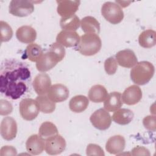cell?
<instances>
[{
	"label": "cell",
	"mask_w": 156,
	"mask_h": 156,
	"mask_svg": "<svg viewBox=\"0 0 156 156\" xmlns=\"http://www.w3.org/2000/svg\"><path fill=\"white\" fill-rule=\"evenodd\" d=\"M118 65L117 61L114 57H110L107 58L104 62V69L106 73L108 75L114 74L117 71Z\"/></svg>",
	"instance_id": "1f68e13d"
},
{
	"label": "cell",
	"mask_w": 156,
	"mask_h": 156,
	"mask_svg": "<svg viewBox=\"0 0 156 156\" xmlns=\"http://www.w3.org/2000/svg\"><path fill=\"white\" fill-rule=\"evenodd\" d=\"M86 154L88 156L90 155H98L104 156L105 153L101 147L96 144L90 143L88 144L86 149Z\"/></svg>",
	"instance_id": "d6a6232c"
},
{
	"label": "cell",
	"mask_w": 156,
	"mask_h": 156,
	"mask_svg": "<svg viewBox=\"0 0 156 156\" xmlns=\"http://www.w3.org/2000/svg\"><path fill=\"white\" fill-rule=\"evenodd\" d=\"M66 146L65 138L57 133L45 140L44 149L48 154L55 155L62 153L65 151Z\"/></svg>",
	"instance_id": "ba28073f"
},
{
	"label": "cell",
	"mask_w": 156,
	"mask_h": 156,
	"mask_svg": "<svg viewBox=\"0 0 156 156\" xmlns=\"http://www.w3.org/2000/svg\"><path fill=\"white\" fill-rule=\"evenodd\" d=\"M108 92L105 87L102 85H94L88 91V99L93 102L99 103L104 101L107 97Z\"/></svg>",
	"instance_id": "44dd1931"
},
{
	"label": "cell",
	"mask_w": 156,
	"mask_h": 156,
	"mask_svg": "<svg viewBox=\"0 0 156 156\" xmlns=\"http://www.w3.org/2000/svg\"><path fill=\"white\" fill-rule=\"evenodd\" d=\"M32 85L35 93L38 96L45 95L51 86V80L48 74L41 73L35 77Z\"/></svg>",
	"instance_id": "7c38bea8"
},
{
	"label": "cell",
	"mask_w": 156,
	"mask_h": 156,
	"mask_svg": "<svg viewBox=\"0 0 156 156\" xmlns=\"http://www.w3.org/2000/svg\"><path fill=\"white\" fill-rule=\"evenodd\" d=\"M80 40V36L76 31L62 30L56 37V42L66 48L77 46Z\"/></svg>",
	"instance_id": "9a60e30c"
},
{
	"label": "cell",
	"mask_w": 156,
	"mask_h": 156,
	"mask_svg": "<svg viewBox=\"0 0 156 156\" xmlns=\"http://www.w3.org/2000/svg\"><path fill=\"white\" fill-rule=\"evenodd\" d=\"M57 133L58 131L56 126L50 121L43 122L38 130V135L44 140Z\"/></svg>",
	"instance_id": "f1b7e54d"
},
{
	"label": "cell",
	"mask_w": 156,
	"mask_h": 156,
	"mask_svg": "<svg viewBox=\"0 0 156 156\" xmlns=\"http://www.w3.org/2000/svg\"><path fill=\"white\" fill-rule=\"evenodd\" d=\"M49 51L53 54L58 60L59 62L62 61L65 56V49L64 46L57 42L53 43L49 46Z\"/></svg>",
	"instance_id": "4dcf8cb0"
},
{
	"label": "cell",
	"mask_w": 156,
	"mask_h": 156,
	"mask_svg": "<svg viewBox=\"0 0 156 156\" xmlns=\"http://www.w3.org/2000/svg\"><path fill=\"white\" fill-rule=\"evenodd\" d=\"M89 105V100L84 95H76L72 98L69 102V109L74 113H82L85 111Z\"/></svg>",
	"instance_id": "7402d4cb"
},
{
	"label": "cell",
	"mask_w": 156,
	"mask_h": 156,
	"mask_svg": "<svg viewBox=\"0 0 156 156\" xmlns=\"http://www.w3.org/2000/svg\"><path fill=\"white\" fill-rule=\"evenodd\" d=\"M16 37L21 43L31 44L36 40L37 32L32 26L27 25L22 26L16 30Z\"/></svg>",
	"instance_id": "d6986e66"
},
{
	"label": "cell",
	"mask_w": 156,
	"mask_h": 156,
	"mask_svg": "<svg viewBox=\"0 0 156 156\" xmlns=\"http://www.w3.org/2000/svg\"><path fill=\"white\" fill-rule=\"evenodd\" d=\"M17 124L16 121L10 116L4 118L1 122L0 132L3 139L7 141L13 140L17 134Z\"/></svg>",
	"instance_id": "9c48e42d"
},
{
	"label": "cell",
	"mask_w": 156,
	"mask_h": 156,
	"mask_svg": "<svg viewBox=\"0 0 156 156\" xmlns=\"http://www.w3.org/2000/svg\"><path fill=\"white\" fill-rule=\"evenodd\" d=\"M144 128L148 130L155 132L156 130V119L155 115H147L143 119Z\"/></svg>",
	"instance_id": "836d02e7"
},
{
	"label": "cell",
	"mask_w": 156,
	"mask_h": 156,
	"mask_svg": "<svg viewBox=\"0 0 156 156\" xmlns=\"http://www.w3.org/2000/svg\"><path fill=\"white\" fill-rule=\"evenodd\" d=\"M57 12L62 18H66L73 15L78 10L80 1L63 0L57 1Z\"/></svg>",
	"instance_id": "4fadbf2b"
},
{
	"label": "cell",
	"mask_w": 156,
	"mask_h": 156,
	"mask_svg": "<svg viewBox=\"0 0 156 156\" xmlns=\"http://www.w3.org/2000/svg\"><path fill=\"white\" fill-rule=\"evenodd\" d=\"M43 54L41 47L37 43L29 44L24 51L26 57L32 62H37Z\"/></svg>",
	"instance_id": "83f0119b"
},
{
	"label": "cell",
	"mask_w": 156,
	"mask_h": 156,
	"mask_svg": "<svg viewBox=\"0 0 156 156\" xmlns=\"http://www.w3.org/2000/svg\"><path fill=\"white\" fill-rule=\"evenodd\" d=\"M30 71L24 63L6 60L0 68V91L6 97L16 100L27 91L30 82Z\"/></svg>",
	"instance_id": "6da1fadb"
},
{
	"label": "cell",
	"mask_w": 156,
	"mask_h": 156,
	"mask_svg": "<svg viewBox=\"0 0 156 156\" xmlns=\"http://www.w3.org/2000/svg\"><path fill=\"white\" fill-rule=\"evenodd\" d=\"M115 57L118 64L124 68H132L138 63L135 52L129 49L119 51L116 54Z\"/></svg>",
	"instance_id": "8fae6325"
},
{
	"label": "cell",
	"mask_w": 156,
	"mask_h": 156,
	"mask_svg": "<svg viewBox=\"0 0 156 156\" xmlns=\"http://www.w3.org/2000/svg\"><path fill=\"white\" fill-rule=\"evenodd\" d=\"M142 91L138 85H132L126 88L121 99L123 103L129 105H135L138 103L142 98Z\"/></svg>",
	"instance_id": "30bf717a"
},
{
	"label": "cell",
	"mask_w": 156,
	"mask_h": 156,
	"mask_svg": "<svg viewBox=\"0 0 156 156\" xmlns=\"http://www.w3.org/2000/svg\"><path fill=\"white\" fill-rule=\"evenodd\" d=\"M155 68L152 63L147 61L138 62L130 70L131 80L136 85H143L147 83L152 78Z\"/></svg>",
	"instance_id": "7a4b0ae2"
},
{
	"label": "cell",
	"mask_w": 156,
	"mask_h": 156,
	"mask_svg": "<svg viewBox=\"0 0 156 156\" xmlns=\"http://www.w3.org/2000/svg\"><path fill=\"white\" fill-rule=\"evenodd\" d=\"M101 14L104 18L112 24L120 23L124 18L122 8L116 2L107 1L101 7Z\"/></svg>",
	"instance_id": "277c9868"
},
{
	"label": "cell",
	"mask_w": 156,
	"mask_h": 156,
	"mask_svg": "<svg viewBox=\"0 0 156 156\" xmlns=\"http://www.w3.org/2000/svg\"><path fill=\"white\" fill-rule=\"evenodd\" d=\"M59 62L57 58L49 51L43 53L41 57L36 62L37 70L41 73H45L52 69Z\"/></svg>",
	"instance_id": "ac0fdd59"
},
{
	"label": "cell",
	"mask_w": 156,
	"mask_h": 156,
	"mask_svg": "<svg viewBox=\"0 0 156 156\" xmlns=\"http://www.w3.org/2000/svg\"><path fill=\"white\" fill-rule=\"evenodd\" d=\"M91 124L100 130L108 129L112 124V117L105 108H99L94 111L90 117Z\"/></svg>",
	"instance_id": "52a82bcc"
},
{
	"label": "cell",
	"mask_w": 156,
	"mask_h": 156,
	"mask_svg": "<svg viewBox=\"0 0 156 156\" xmlns=\"http://www.w3.org/2000/svg\"><path fill=\"white\" fill-rule=\"evenodd\" d=\"M69 95L68 88L62 83H56L51 86L47 96L55 103L66 101Z\"/></svg>",
	"instance_id": "5bb4252c"
},
{
	"label": "cell",
	"mask_w": 156,
	"mask_h": 156,
	"mask_svg": "<svg viewBox=\"0 0 156 156\" xmlns=\"http://www.w3.org/2000/svg\"><path fill=\"white\" fill-rule=\"evenodd\" d=\"M34 2L24 0H12L9 6V13L15 16L25 17L34 11Z\"/></svg>",
	"instance_id": "5b68a950"
},
{
	"label": "cell",
	"mask_w": 156,
	"mask_h": 156,
	"mask_svg": "<svg viewBox=\"0 0 156 156\" xmlns=\"http://www.w3.org/2000/svg\"><path fill=\"white\" fill-rule=\"evenodd\" d=\"M131 155H151L149 151L144 146H137L133 147L131 151Z\"/></svg>",
	"instance_id": "8d00e7d4"
},
{
	"label": "cell",
	"mask_w": 156,
	"mask_h": 156,
	"mask_svg": "<svg viewBox=\"0 0 156 156\" xmlns=\"http://www.w3.org/2000/svg\"><path fill=\"white\" fill-rule=\"evenodd\" d=\"M13 111L12 104L5 99L0 100V115L6 116L10 114Z\"/></svg>",
	"instance_id": "e575fe53"
},
{
	"label": "cell",
	"mask_w": 156,
	"mask_h": 156,
	"mask_svg": "<svg viewBox=\"0 0 156 156\" xmlns=\"http://www.w3.org/2000/svg\"><path fill=\"white\" fill-rule=\"evenodd\" d=\"M0 30H1V41H9L13 36V30L11 26L5 21H0Z\"/></svg>",
	"instance_id": "f546056e"
},
{
	"label": "cell",
	"mask_w": 156,
	"mask_h": 156,
	"mask_svg": "<svg viewBox=\"0 0 156 156\" xmlns=\"http://www.w3.org/2000/svg\"><path fill=\"white\" fill-rule=\"evenodd\" d=\"M122 104L121 93L113 91L108 94L104 102V107L108 112H115L119 109Z\"/></svg>",
	"instance_id": "ffe728a7"
},
{
	"label": "cell",
	"mask_w": 156,
	"mask_h": 156,
	"mask_svg": "<svg viewBox=\"0 0 156 156\" xmlns=\"http://www.w3.org/2000/svg\"><path fill=\"white\" fill-rule=\"evenodd\" d=\"M138 43L144 48H151L156 44V32L152 29L143 30L138 37Z\"/></svg>",
	"instance_id": "d4e9b609"
},
{
	"label": "cell",
	"mask_w": 156,
	"mask_h": 156,
	"mask_svg": "<svg viewBox=\"0 0 156 156\" xmlns=\"http://www.w3.org/2000/svg\"><path fill=\"white\" fill-rule=\"evenodd\" d=\"M35 101L38 104L40 111L43 113H51L55 109V103L51 100L48 96H38Z\"/></svg>",
	"instance_id": "484cf974"
},
{
	"label": "cell",
	"mask_w": 156,
	"mask_h": 156,
	"mask_svg": "<svg viewBox=\"0 0 156 156\" xmlns=\"http://www.w3.org/2000/svg\"><path fill=\"white\" fill-rule=\"evenodd\" d=\"M45 147V140L39 135H30L26 142L27 151L31 155H39L43 152Z\"/></svg>",
	"instance_id": "2e32d148"
},
{
	"label": "cell",
	"mask_w": 156,
	"mask_h": 156,
	"mask_svg": "<svg viewBox=\"0 0 156 156\" xmlns=\"http://www.w3.org/2000/svg\"><path fill=\"white\" fill-rule=\"evenodd\" d=\"M133 113L128 108H119L115 111L112 117V120L119 125H127L133 118Z\"/></svg>",
	"instance_id": "cb8c5ba5"
},
{
	"label": "cell",
	"mask_w": 156,
	"mask_h": 156,
	"mask_svg": "<svg viewBox=\"0 0 156 156\" xmlns=\"http://www.w3.org/2000/svg\"><path fill=\"white\" fill-rule=\"evenodd\" d=\"M82 30L85 34H96L100 32V24L94 17L87 16L83 18L80 21Z\"/></svg>",
	"instance_id": "603a6c76"
},
{
	"label": "cell",
	"mask_w": 156,
	"mask_h": 156,
	"mask_svg": "<svg viewBox=\"0 0 156 156\" xmlns=\"http://www.w3.org/2000/svg\"><path fill=\"white\" fill-rule=\"evenodd\" d=\"M76 47L77 51L83 55H94L101 49V39L98 34H85L80 37L79 42Z\"/></svg>",
	"instance_id": "3957f363"
},
{
	"label": "cell",
	"mask_w": 156,
	"mask_h": 156,
	"mask_svg": "<svg viewBox=\"0 0 156 156\" xmlns=\"http://www.w3.org/2000/svg\"><path fill=\"white\" fill-rule=\"evenodd\" d=\"M17 151L16 148L12 146H4L1 148L0 155H16Z\"/></svg>",
	"instance_id": "d590c367"
},
{
	"label": "cell",
	"mask_w": 156,
	"mask_h": 156,
	"mask_svg": "<svg viewBox=\"0 0 156 156\" xmlns=\"http://www.w3.org/2000/svg\"><path fill=\"white\" fill-rule=\"evenodd\" d=\"M19 111L23 119L26 121H32L38 115L40 109L35 99L24 98L20 102Z\"/></svg>",
	"instance_id": "8992f818"
},
{
	"label": "cell",
	"mask_w": 156,
	"mask_h": 156,
	"mask_svg": "<svg viewBox=\"0 0 156 156\" xmlns=\"http://www.w3.org/2000/svg\"><path fill=\"white\" fill-rule=\"evenodd\" d=\"M80 25L79 18L76 15H73L66 18H61L60 26L63 30L76 31Z\"/></svg>",
	"instance_id": "4316f807"
},
{
	"label": "cell",
	"mask_w": 156,
	"mask_h": 156,
	"mask_svg": "<svg viewBox=\"0 0 156 156\" xmlns=\"http://www.w3.org/2000/svg\"><path fill=\"white\" fill-rule=\"evenodd\" d=\"M126 140L121 135H116L110 137L106 144L105 149L110 154L119 155L124 149Z\"/></svg>",
	"instance_id": "e0dca14e"
}]
</instances>
